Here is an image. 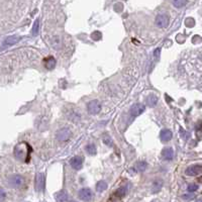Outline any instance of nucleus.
<instances>
[{"label":"nucleus","mask_w":202,"mask_h":202,"mask_svg":"<svg viewBox=\"0 0 202 202\" xmlns=\"http://www.w3.org/2000/svg\"><path fill=\"white\" fill-rule=\"evenodd\" d=\"M8 184L12 188H20L24 184V179L20 175H13L8 180Z\"/></svg>","instance_id":"f257e3e1"},{"label":"nucleus","mask_w":202,"mask_h":202,"mask_svg":"<svg viewBox=\"0 0 202 202\" xmlns=\"http://www.w3.org/2000/svg\"><path fill=\"white\" fill-rule=\"evenodd\" d=\"M87 109L90 114H98L101 110V105L99 101L92 100L87 104Z\"/></svg>","instance_id":"f03ea898"},{"label":"nucleus","mask_w":202,"mask_h":202,"mask_svg":"<svg viewBox=\"0 0 202 202\" xmlns=\"http://www.w3.org/2000/svg\"><path fill=\"white\" fill-rule=\"evenodd\" d=\"M156 24L158 28H167L169 25V16L167 14H159L156 17Z\"/></svg>","instance_id":"7ed1b4c3"},{"label":"nucleus","mask_w":202,"mask_h":202,"mask_svg":"<svg viewBox=\"0 0 202 202\" xmlns=\"http://www.w3.org/2000/svg\"><path fill=\"white\" fill-rule=\"evenodd\" d=\"M71 137H72V132H71V130L67 129V127H64V129H60L58 132H57V139L59 140H61V142L68 140Z\"/></svg>","instance_id":"20e7f679"},{"label":"nucleus","mask_w":202,"mask_h":202,"mask_svg":"<svg viewBox=\"0 0 202 202\" xmlns=\"http://www.w3.org/2000/svg\"><path fill=\"white\" fill-rule=\"evenodd\" d=\"M45 188V176L44 174L39 173L36 177V190L38 192L44 191Z\"/></svg>","instance_id":"39448f33"},{"label":"nucleus","mask_w":202,"mask_h":202,"mask_svg":"<svg viewBox=\"0 0 202 202\" xmlns=\"http://www.w3.org/2000/svg\"><path fill=\"white\" fill-rule=\"evenodd\" d=\"M78 196L83 201H90L92 198V191L89 188H83L79 191Z\"/></svg>","instance_id":"423d86ee"},{"label":"nucleus","mask_w":202,"mask_h":202,"mask_svg":"<svg viewBox=\"0 0 202 202\" xmlns=\"http://www.w3.org/2000/svg\"><path fill=\"white\" fill-rule=\"evenodd\" d=\"M146 109V106L142 103H135L130 108V114L134 115V116H137V115L142 114V112Z\"/></svg>","instance_id":"0eeeda50"},{"label":"nucleus","mask_w":202,"mask_h":202,"mask_svg":"<svg viewBox=\"0 0 202 202\" xmlns=\"http://www.w3.org/2000/svg\"><path fill=\"white\" fill-rule=\"evenodd\" d=\"M201 172H202V166H200V165H193V166H190L186 169L185 173L188 176H196V175H198Z\"/></svg>","instance_id":"6e6552de"},{"label":"nucleus","mask_w":202,"mask_h":202,"mask_svg":"<svg viewBox=\"0 0 202 202\" xmlns=\"http://www.w3.org/2000/svg\"><path fill=\"white\" fill-rule=\"evenodd\" d=\"M70 165L73 169L75 170H81L83 166V159L79 156H75L70 160Z\"/></svg>","instance_id":"1a4fd4ad"},{"label":"nucleus","mask_w":202,"mask_h":202,"mask_svg":"<svg viewBox=\"0 0 202 202\" xmlns=\"http://www.w3.org/2000/svg\"><path fill=\"white\" fill-rule=\"evenodd\" d=\"M160 137H161L162 142H169V140H172V137H173V134H172V132L170 129H163L161 132V134H160Z\"/></svg>","instance_id":"9d476101"},{"label":"nucleus","mask_w":202,"mask_h":202,"mask_svg":"<svg viewBox=\"0 0 202 202\" xmlns=\"http://www.w3.org/2000/svg\"><path fill=\"white\" fill-rule=\"evenodd\" d=\"M56 200L57 202H69V195L67 191L65 190L59 191L56 195Z\"/></svg>","instance_id":"9b49d317"},{"label":"nucleus","mask_w":202,"mask_h":202,"mask_svg":"<svg viewBox=\"0 0 202 202\" xmlns=\"http://www.w3.org/2000/svg\"><path fill=\"white\" fill-rule=\"evenodd\" d=\"M44 64H45V67L48 69V70H52V69L55 68L56 66V60L54 57H48V58L45 59V61H44Z\"/></svg>","instance_id":"f8f14e48"},{"label":"nucleus","mask_w":202,"mask_h":202,"mask_svg":"<svg viewBox=\"0 0 202 202\" xmlns=\"http://www.w3.org/2000/svg\"><path fill=\"white\" fill-rule=\"evenodd\" d=\"M162 155H163L165 160L171 161V160L174 158V151L172 148H165L163 151H162Z\"/></svg>","instance_id":"ddd939ff"},{"label":"nucleus","mask_w":202,"mask_h":202,"mask_svg":"<svg viewBox=\"0 0 202 202\" xmlns=\"http://www.w3.org/2000/svg\"><path fill=\"white\" fill-rule=\"evenodd\" d=\"M19 39H20V38H19V36H8V38H7L5 41H4L3 46L4 47H6V46H12V45H14V44L18 43Z\"/></svg>","instance_id":"4468645a"},{"label":"nucleus","mask_w":202,"mask_h":202,"mask_svg":"<svg viewBox=\"0 0 202 202\" xmlns=\"http://www.w3.org/2000/svg\"><path fill=\"white\" fill-rule=\"evenodd\" d=\"M157 102H158V97H157V95L152 94V95H150L149 97L147 98V103H148V105H149V106H151V107H154L155 105L157 104Z\"/></svg>","instance_id":"2eb2a0df"},{"label":"nucleus","mask_w":202,"mask_h":202,"mask_svg":"<svg viewBox=\"0 0 202 202\" xmlns=\"http://www.w3.org/2000/svg\"><path fill=\"white\" fill-rule=\"evenodd\" d=\"M107 189V183L105 181H99L96 185V190L98 192H103Z\"/></svg>","instance_id":"dca6fc26"},{"label":"nucleus","mask_w":202,"mask_h":202,"mask_svg":"<svg viewBox=\"0 0 202 202\" xmlns=\"http://www.w3.org/2000/svg\"><path fill=\"white\" fill-rule=\"evenodd\" d=\"M148 168V164L147 162L145 161H142V162H139V163L137 164V170L139 172H145Z\"/></svg>","instance_id":"f3484780"},{"label":"nucleus","mask_w":202,"mask_h":202,"mask_svg":"<svg viewBox=\"0 0 202 202\" xmlns=\"http://www.w3.org/2000/svg\"><path fill=\"white\" fill-rule=\"evenodd\" d=\"M126 192H127V188L125 186H122V187H120L119 189H117L114 194H115V196H117V197H122L126 194Z\"/></svg>","instance_id":"a211bd4d"},{"label":"nucleus","mask_w":202,"mask_h":202,"mask_svg":"<svg viewBox=\"0 0 202 202\" xmlns=\"http://www.w3.org/2000/svg\"><path fill=\"white\" fill-rule=\"evenodd\" d=\"M86 152H87L89 155L94 156V155H96V147L94 145H88V146L86 147Z\"/></svg>","instance_id":"6ab92c4d"},{"label":"nucleus","mask_w":202,"mask_h":202,"mask_svg":"<svg viewBox=\"0 0 202 202\" xmlns=\"http://www.w3.org/2000/svg\"><path fill=\"white\" fill-rule=\"evenodd\" d=\"M39 19H36V20L34 21V23H33V31H31L33 36H36V34L39 33Z\"/></svg>","instance_id":"aec40b11"},{"label":"nucleus","mask_w":202,"mask_h":202,"mask_svg":"<svg viewBox=\"0 0 202 202\" xmlns=\"http://www.w3.org/2000/svg\"><path fill=\"white\" fill-rule=\"evenodd\" d=\"M186 3L187 1H185V0H175V1H173V5L177 7V8H181L184 5H186Z\"/></svg>","instance_id":"412c9836"},{"label":"nucleus","mask_w":202,"mask_h":202,"mask_svg":"<svg viewBox=\"0 0 202 202\" xmlns=\"http://www.w3.org/2000/svg\"><path fill=\"white\" fill-rule=\"evenodd\" d=\"M103 142H104V144L105 145H107L108 147H112V145H113V142H112V140L110 139L109 137H103Z\"/></svg>","instance_id":"4be33fe9"},{"label":"nucleus","mask_w":202,"mask_h":202,"mask_svg":"<svg viewBox=\"0 0 202 202\" xmlns=\"http://www.w3.org/2000/svg\"><path fill=\"white\" fill-rule=\"evenodd\" d=\"M91 38L94 39V41H99V39H101V33L99 31H94V33L91 34Z\"/></svg>","instance_id":"5701e85b"},{"label":"nucleus","mask_w":202,"mask_h":202,"mask_svg":"<svg viewBox=\"0 0 202 202\" xmlns=\"http://www.w3.org/2000/svg\"><path fill=\"white\" fill-rule=\"evenodd\" d=\"M186 25L189 26V28H192V26H194V24H195V21H194L193 18H187L186 21H185Z\"/></svg>","instance_id":"b1692460"},{"label":"nucleus","mask_w":202,"mask_h":202,"mask_svg":"<svg viewBox=\"0 0 202 202\" xmlns=\"http://www.w3.org/2000/svg\"><path fill=\"white\" fill-rule=\"evenodd\" d=\"M197 189H198V186H197L196 184H190V185L188 186L189 192H194V191H196Z\"/></svg>","instance_id":"393cba45"},{"label":"nucleus","mask_w":202,"mask_h":202,"mask_svg":"<svg viewBox=\"0 0 202 202\" xmlns=\"http://www.w3.org/2000/svg\"><path fill=\"white\" fill-rule=\"evenodd\" d=\"M5 197H6V193H5V191L3 190L2 188H0V202H2L5 199Z\"/></svg>","instance_id":"a878e982"},{"label":"nucleus","mask_w":202,"mask_h":202,"mask_svg":"<svg viewBox=\"0 0 202 202\" xmlns=\"http://www.w3.org/2000/svg\"><path fill=\"white\" fill-rule=\"evenodd\" d=\"M154 56H155V59L159 60V59H160V56H161V49H160V48L156 49V51L154 52Z\"/></svg>","instance_id":"bb28decb"},{"label":"nucleus","mask_w":202,"mask_h":202,"mask_svg":"<svg viewBox=\"0 0 202 202\" xmlns=\"http://www.w3.org/2000/svg\"><path fill=\"white\" fill-rule=\"evenodd\" d=\"M193 195H192V194H188V195H187V194H185V195H183V198L184 199H188V200H189V199H192V198H193Z\"/></svg>","instance_id":"cd10ccee"},{"label":"nucleus","mask_w":202,"mask_h":202,"mask_svg":"<svg viewBox=\"0 0 202 202\" xmlns=\"http://www.w3.org/2000/svg\"><path fill=\"white\" fill-rule=\"evenodd\" d=\"M196 202H202V198H199V199H197Z\"/></svg>","instance_id":"c85d7f7f"},{"label":"nucleus","mask_w":202,"mask_h":202,"mask_svg":"<svg viewBox=\"0 0 202 202\" xmlns=\"http://www.w3.org/2000/svg\"><path fill=\"white\" fill-rule=\"evenodd\" d=\"M198 181L200 182V183H202V177H200V178L198 179Z\"/></svg>","instance_id":"c756f323"},{"label":"nucleus","mask_w":202,"mask_h":202,"mask_svg":"<svg viewBox=\"0 0 202 202\" xmlns=\"http://www.w3.org/2000/svg\"><path fill=\"white\" fill-rule=\"evenodd\" d=\"M153 202H155V201H153Z\"/></svg>","instance_id":"7c9ffc66"}]
</instances>
